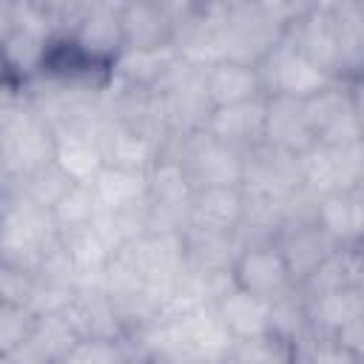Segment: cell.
<instances>
[{
	"instance_id": "10",
	"label": "cell",
	"mask_w": 364,
	"mask_h": 364,
	"mask_svg": "<svg viewBox=\"0 0 364 364\" xmlns=\"http://www.w3.org/2000/svg\"><path fill=\"white\" fill-rule=\"evenodd\" d=\"M264 117H267V97L236 105H219L210 111L205 131L219 142L247 154L250 148L264 142Z\"/></svg>"
},
{
	"instance_id": "5",
	"label": "cell",
	"mask_w": 364,
	"mask_h": 364,
	"mask_svg": "<svg viewBox=\"0 0 364 364\" xmlns=\"http://www.w3.org/2000/svg\"><path fill=\"white\" fill-rule=\"evenodd\" d=\"M233 282H236V287H242L270 304L290 296L293 290H299L276 242L242 247L233 262Z\"/></svg>"
},
{
	"instance_id": "15",
	"label": "cell",
	"mask_w": 364,
	"mask_h": 364,
	"mask_svg": "<svg viewBox=\"0 0 364 364\" xmlns=\"http://www.w3.org/2000/svg\"><path fill=\"white\" fill-rule=\"evenodd\" d=\"M264 142L304 154L307 148L316 145L307 114H304V100L299 97H267V117H264Z\"/></svg>"
},
{
	"instance_id": "11",
	"label": "cell",
	"mask_w": 364,
	"mask_h": 364,
	"mask_svg": "<svg viewBox=\"0 0 364 364\" xmlns=\"http://www.w3.org/2000/svg\"><path fill=\"white\" fill-rule=\"evenodd\" d=\"M245 188L242 185H208L196 188L188 210V225L196 230L236 233L245 216Z\"/></svg>"
},
{
	"instance_id": "24",
	"label": "cell",
	"mask_w": 364,
	"mask_h": 364,
	"mask_svg": "<svg viewBox=\"0 0 364 364\" xmlns=\"http://www.w3.org/2000/svg\"><path fill=\"white\" fill-rule=\"evenodd\" d=\"M341 3H344V0H310V6H316V9H327V11H336Z\"/></svg>"
},
{
	"instance_id": "19",
	"label": "cell",
	"mask_w": 364,
	"mask_h": 364,
	"mask_svg": "<svg viewBox=\"0 0 364 364\" xmlns=\"http://www.w3.org/2000/svg\"><path fill=\"white\" fill-rule=\"evenodd\" d=\"M91 185H94V193H97L102 210L125 208V205L142 202L148 196V173H142V171H125V168L105 165Z\"/></svg>"
},
{
	"instance_id": "1",
	"label": "cell",
	"mask_w": 364,
	"mask_h": 364,
	"mask_svg": "<svg viewBox=\"0 0 364 364\" xmlns=\"http://www.w3.org/2000/svg\"><path fill=\"white\" fill-rule=\"evenodd\" d=\"M162 154H171L185 168L193 188L208 185H242L245 154L219 142L205 128L188 136H171L162 142Z\"/></svg>"
},
{
	"instance_id": "6",
	"label": "cell",
	"mask_w": 364,
	"mask_h": 364,
	"mask_svg": "<svg viewBox=\"0 0 364 364\" xmlns=\"http://www.w3.org/2000/svg\"><path fill=\"white\" fill-rule=\"evenodd\" d=\"M222 20H225V57L253 65L284 34V28L267 14V9L259 0H247L245 6L222 14Z\"/></svg>"
},
{
	"instance_id": "13",
	"label": "cell",
	"mask_w": 364,
	"mask_h": 364,
	"mask_svg": "<svg viewBox=\"0 0 364 364\" xmlns=\"http://www.w3.org/2000/svg\"><path fill=\"white\" fill-rule=\"evenodd\" d=\"M162 154V142L139 128H131L117 119H105L102 125V156L111 168L142 171L148 173Z\"/></svg>"
},
{
	"instance_id": "12",
	"label": "cell",
	"mask_w": 364,
	"mask_h": 364,
	"mask_svg": "<svg viewBox=\"0 0 364 364\" xmlns=\"http://www.w3.org/2000/svg\"><path fill=\"white\" fill-rule=\"evenodd\" d=\"M119 17L125 48H168L176 40L179 23L156 0H122Z\"/></svg>"
},
{
	"instance_id": "17",
	"label": "cell",
	"mask_w": 364,
	"mask_h": 364,
	"mask_svg": "<svg viewBox=\"0 0 364 364\" xmlns=\"http://www.w3.org/2000/svg\"><path fill=\"white\" fill-rule=\"evenodd\" d=\"M213 307L233 338H256V336L270 333V301H264L236 284L230 290H225L213 301Z\"/></svg>"
},
{
	"instance_id": "7",
	"label": "cell",
	"mask_w": 364,
	"mask_h": 364,
	"mask_svg": "<svg viewBox=\"0 0 364 364\" xmlns=\"http://www.w3.org/2000/svg\"><path fill=\"white\" fill-rule=\"evenodd\" d=\"M284 37L324 74L333 80H347L344 77V60H341V43H338V28L336 17L327 9H304L287 28Z\"/></svg>"
},
{
	"instance_id": "26",
	"label": "cell",
	"mask_w": 364,
	"mask_h": 364,
	"mask_svg": "<svg viewBox=\"0 0 364 364\" xmlns=\"http://www.w3.org/2000/svg\"><path fill=\"white\" fill-rule=\"evenodd\" d=\"M361 290H364V284H361Z\"/></svg>"
},
{
	"instance_id": "22",
	"label": "cell",
	"mask_w": 364,
	"mask_h": 364,
	"mask_svg": "<svg viewBox=\"0 0 364 364\" xmlns=\"http://www.w3.org/2000/svg\"><path fill=\"white\" fill-rule=\"evenodd\" d=\"M34 324H37V316L28 307L3 301V307H0V355L6 358L14 350H20L28 341Z\"/></svg>"
},
{
	"instance_id": "20",
	"label": "cell",
	"mask_w": 364,
	"mask_h": 364,
	"mask_svg": "<svg viewBox=\"0 0 364 364\" xmlns=\"http://www.w3.org/2000/svg\"><path fill=\"white\" fill-rule=\"evenodd\" d=\"M336 28L341 43L344 77L353 80L364 74V0H344L336 11Z\"/></svg>"
},
{
	"instance_id": "14",
	"label": "cell",
	"mask_w": 364,
	"mask_h": 364,
	"mask_svg": "<svg viewBox=\"0 0 364 364\" xmlns=\"http://www.w3.org/2000/svg\"><path fill=\"white\" fill-rule=\"evenodd\" d=\"M205 88H208L213 108L264 97L256 65L242 63V60H230V57H222V60L205 65Z\"/></svg>"
},
{
	"instance_id": "4",
	"label": "cell",
	"mask_w": 364,
	"mask_h": 364,
	"mask_svg": "<svg viewBox=\"0 0 364 364\" xmlns=\"http://www.w3.org/2000/svg\"><path fill=\"white\" fill-rule=\"evenodd\" d=\"M301 171H304V188L313 196L353 191L364 171V142H344V145L316 142L301 154Z\"/></svg>"
},
{
	"instance_id": "16",
	"label": "cell",
	"mask_w": 364,
	"mask_h": 364,
	"mask_svg": "<svg viewBox=\"0 0 364 364\" xmlns=\"http://www.w3.org/2000/svg\"><path fill=\"white\" fill-rule=\"evenodd\" d=\"M316 222L338 247L364 242V199L353 191H336L316 199Z\"/></svg>"
},
{
	"instance_id": "3",
	"label": "cell",
	"mask_w": 364,
	"mask_h": 364,
	"mask_svg": "<svg viewBox=\"0 0 364 364\" xmlns=\"http://www.w3.org/2000/svg\"><path fill=\"white\" fill-rule=\"evenodd\" d=\"M242 188L247 196L287 202L299 191H304V171L301 154L276 148V145H256L245 154V173Z\"/></svg>"
},
{
	"instance_id": "2",
	"label": "cell",
	"mask_w": 364,
	"mask_h": 364,
	"mask_svg": "<svg viewBox=\"0 0 364 364\" xmlns=\"http://www.w3.org/2000/svg\"><path fill=\"white\" fill-rule=\"evenodd\" d=\"M256 71H259L264 97H299V100H307V97L318 94L321 88H327L333 82H341V80H333L330 74H324L318 65H313L284 34L256 63Z\"/></svg>"
},
{
	"instance_id": "25",
	"label": "cell",
	"mask_w": 364,
	"mask_h": 364,
	"mask_svg": "<svg viewBox=\"0 0 364 364\" xmlns=\"http://www.w3.org/2000/svg\"><path fill=\"white\" fill-rule=\"evenodd\" d=\"M355 193L364 199V171H361V176H358V182H355Z\"/></svg>"
},
{
	"instance_id": "9",
	"label": "cell",
	"mask_w": 364,
	"mask_h": 364,
	"mask_svg": "<svg viewBox=\"0 0 364 364\" xmlns=\"http://www.w3.org/2000/svg\"><path fill=\"white\" fill-rule=\"evenodd\" d=\"M276 245H279L296 284H301L318 264H324L338 250V245L330 239V233L316 219L284 225L276 236Z\"/></svg>"
},
{
	"instance_id": "21",
	"label": "cell",
	"mask_w": 364,
	"mask_h": 364,
	"mask_svg": "<svg viewBox=\"0 0 364 364\" xmlns=\"http://www.w3.org/2000/svg\"><path fill=\"white\" fill-rule=\"evenodd\" d=\"M102 213V205L94 193L91 182H74L51 208V219L57 225L60 233H71V230H82L97 225Z\"/></svg>"
},
{
	"instance_id": "23",
	"label": "cell",
	"mask_w": 364,
	"mask_h": 364,
	"mask_svg": "<svg viewBox=\"0 0 364 364\" xmlns=\"http://www.w3.org/2000/svg\"><path fill=\"white\" fill-rule=\"evenodd\" d=\"M347 82H350V100H353L355 122H358V131H361V139H364V74H358Z\"/></svg>"
},
{
	"instance_id": "8",
	"label": "cell",
	"mask_w": 364,
	"mask_h": 364,
	"mask_svg": "<svg viewBox=\"0 0 364 364\" xmlns=\"http://www.w3.org/2000/svg\"><path fill=\"white\" fill-rule=\"evenodd\" d=\"M304 114L313 131V139L321 145H344V142H364L353 100H350V82H333L321 88L318 94L304 100Z\"/></svg>"
},
{
	"instance_id": "18",
	"label": "cell",
	"mask_w": 364,
	"mask_h": 364,
	"mask_svg": "<svg viewBox=\"0 0 364 364\" xmlns=\"http://www.w3.org/2000/svg\"><path fill=\"white\" fill-rule=\"evenodd\" d=\"M310 324L316 333L336 336L344 324L358 318L364 313V290L361 284H347V287H333L316 296H304Z\"/></svg>"
}]
</instances>
